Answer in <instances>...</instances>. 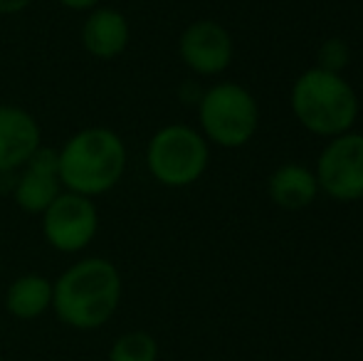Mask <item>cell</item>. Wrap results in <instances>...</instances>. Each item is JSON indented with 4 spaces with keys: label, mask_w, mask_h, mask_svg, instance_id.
Listing matches in <instances>:
<instances>
[{
    "label": "cell",
    "mask_w": 363,
    "mask_h": 361,
    "mask_svg": "<svg viewBox=\"0 0 363 361\" xmlns=\"http://www.w3.org/2000/svg\"><path fill=\"white\" fill-rule=\"evenodd\" d=\"M121 272L106 257H84L52 282V309L62 324L91 332L109 322L121 304Z\"/></svg>",
    "instance_id": "obj_1"
},
{
    "label": "cell",
    "mask_w": 363,
    "mask_h": 361,
    "mask_svg": "<svg viewBox=\"0 0 363 361\" xmlns=\"http://www.w3.org/2000/svg\"><path fill=\"white\" fill-rule=\"evenodd\" d=\"M60 181L65 191L96 198L111 191L126 171V146L114 129L86 126L57 151Z\"/></svg>",
    "instance_id": "obj_2"
},
{
    "label": "cell",
    "mask_w": 363,
    "mask_h": 361,
    "mask_svg": "<svg viewBox=\"0 0 363 361\" xmlns=\"http://www.w3.org/2000/svg\"><path fill=\"white\" fill-rule=\"evenodd\" d=\"M289 106L306 131L324 139L354 129L359 119V96L344 74L309 67L296 77L289 91Z\"/></svg>",
    "instance_id": "obj_3"
},
{
    "label": "cell",
    "mask_w": 363,
    "mask_h": 361,
    "mask_svg": "<svg viewBox=\"0 0 363 361\" xmlns=\"http://www.w3.org/2000/svg\"><path fill=\"white\" fill-rule=\"evenodd\" d=\"M198 121L206 141L223 149L250 144L259 126V106L252 91L238 82H218L203 91L198 101Z\"/></svg>",
    "instance_id": "obj_4"
},
{
    "label": "cell",
    "mask_w": 363,
    "mask_h": 361,
    "mask_svg": "<svg viewBox=\"0 0 363 361\" xmlns=\"http://www.w3.org/2000/svg\"><path fill=\"white\" fill-rule=\"evenodd\" d=\"M211 146L206 136L188 124L161 126L146 146L148 174L161 186L186 188L206 174Z\"/></svg>",
    "instance_id": "obj_5"
},
{
    "label": "cell",
    "mask_w": 363,
    "mask_h": 361,
    "mask_svg": "<svg viewBox=\"0 0 363 361\" xmlns=\"http://www.w3.org/2000/svg\"><path fill=\"white\" fill-rule=\"evenodd\" d=\"M319 191L339 203L363 198V134L346 131L326 141L314 169Z\"/></svg>",
    "instance_id": "obj_6"
},
{
    "label": "cell",
    "mask_w": 363,
    "mask_h": 361,
    "mask_svg": "<svg viewBox=\"0 0 363 361\" xmlns=\"http://www.w3.org/2000/svg\"><path fill=\"white\" fill-rule=\"evenodd\" d=\"M99 231L96 203L86 196L62 191L43 213V235L57 252H82Z\"/></svg>",
    "instance_id": "obj_7"
},
{
    "label": "cell",
    "mask_w": 363,
    "mask_h": 361,
    "mask_svg": "<svg viewBox=\"0 0 363 361\" xmlns=\"http://www.w3.org/2000/svg\"><path fill=\"white\" fill-rule=\"evenodd\" d=\"M178 55L191 72L201 77H216L233 62V35L216 20H196L183 30L178 40Z\"/></svg>",
    "instance_id": "obj_8"
},
{
    "label": "cell",
    "mask_w": 363,
    "mask_h": 361,
    "mask_svg": "<svg viewBox=\"0 0 363 361\" xmlns=\"http://www.w3.org/2000/svg\"><path fill=\"white\" fill-rule=\"evenodd\" d=\"M62 181H60L57 169V151L40 146L28 161H25L20 179L15 183V203L25 213L43 216L45 208L62 193Z\"/></svg>",
    "instance_id": "obj_9"
},
{
    "label": "cell",
    "mask_w": 363,
    "mask_h": 361,
    "mask_svg": "<svg viewBox=\"0 0 363 361\" xmlns=\"http://www.w3.org/2000/svg\"><path fill=\"white\" fill-rule=\"evenodd\" d=\"M43 146V131L23 106L0 104V174L23 169L25 161Z\"/></svg>",
    "instance_id": "obj_10"
},
{
    "label": "cell",
    "mask_w": 363,
    "mask_h": 361,
    "mask_svg": "<svg viewBox=\"0 0 363 361\" xmlns=\"http://www.w3.org/2000/svg\"><path fill=\"white\" fill-rule=\"evenodd\" d=\"M129 20L121 10L96 5L82 23V45L96 60H114L129 48Z\"/></svg>",
    "instance_id": "obj_11"
},
{
    "label": "cell",
    "mask_w": 363,
    "mask_h": 361,
    "mask_svg": "<svg viewBox=\"0 0 363 361\" xmlns=\"http://www.w3.org/2000/svg\"><path fill=\"white\" fill-rule=\"evenodd\" d=\"M269 201L284 211H301L319 196V183L311 169L301 164H282L267 181Z\"/></svg>",
    "instance_id": "obj_12"
},
{
    "label": "cell",
    "mask_w": 363,
    "mask_h": 361,
    "mask_svg": "<svg viewBox=\"0 0 363 361\" xmlns=\"http://www.w3.org/2000/svg\"><path fill=\"white\" fill-rule=\"evenodd\" d=\"M5 309L10 317L23 319V322L38 319L40 314L52 309V282L38 272L20 274L10 282L5 292Z\"/></svg>",
    "instance_id": "obj_13"
},
{
    "label": "cell",
    "mask_w": 363,
    "mask_h": 361,
    "mask_svg": "<svg viewBox=\"0 0 363 361\" xmlns=\"http://www.w3.org/2000/svg\"><path fill=\"white\" fill-rule=\"evenodd\" d=\"M106 361H158V342L144 329L126 332L111 344Z\"/></svg>",
    "instance_id": "obj_14"
},
{
    "label": "cell",
    "mask_w": 363,
    "mask_h": 361,
    "mask_svg": "<svg viewBox=\"0 0 363 361\" xmlns=\"http://www.w3.org/2000/svg\"><path fill=\"white\" fill-rule=\"evenodd\" d=\"M349 60H351V50L341 38L324 40V43L319 45V50H316V62H319L316 67L329 70V72L341 74V70L349 65Z\"/></svg>",
    "instance_id": "obj_15"
},
{
    "label": "cell",
    "mask_w": 363,
    "mask_h": 361,
    "mask_svg": "<svg viewBox=\"0 0 363 361\" xmlns=\"http://www.w3.org/2000/svg\"><path fill=\"white\" fill-rule=\"evenodd\" d=\"M33 0H0V15H15L23 13Z\"/></svg>",
    "instance_id": "obj_16"
},
{
    "label": "cell",
    "mask_w": 363,
    "mask_h": 361,
    "mask_svg": "<svg viewBox=\"0 0 363 361\" xmlns=\"http://www.w3.org/2000/svg\"><path fill=\"white\" fill-rule=\"evenodd\" d=\"M57 3L65 5V8H69V10H77V13H82V10H86V13H89V10L96 8L101 0H57Z\"/></svg>",
    "instance_id": "obj_17"
}]
</instances>
